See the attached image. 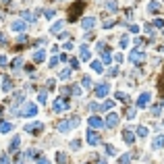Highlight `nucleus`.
I'll use <instances>...</instances> for the list:
<instances>
[{
    "instance_id": "nucleus-35",
    "label": "nucleus",
    "mask_w": 164,
    "mask_h": 164,
    "mask_svg": "<svg viewBox=\"0 0 164 164\" xmlns=\"http://www.w3.org/2000/svg\"><path fill=\"white\" fill-rule=\"evenodd\" d=\"M118 164H129V154H127V156H123V158H120V162Z\"/></svg>"
},
{
    "instance_id": "nucleus-28",
    "label": "nucleus",
    "mask_w": 164,
    "mask_h": 164,
    "mask_svg": "<svg viewBox=\"0 0 164 164\" xmlns=\"http://www.w3.org/2000/svg\"><path fill=\"white\" fill-rule=\"evenodd\" d=\"M23 19H27V21H33V12L25 11V12H23Z\"/></svg>"
},
{
    "instance_id": "nucleus-25",
    "label": "nucleus",
    "mask_w": 164,
    "mask_h": 164,
    "mask_svg": "<svg viewBox=\"0 0 164 164\" xmlns=\"http://www.w3.org/2000/svg\"><path fill=\"white\" fill-rule=\"evenodd\" d=\"M19 141H21L19 137H15V139H12V143H11V150H12V152H15V150L19 148Z\"/></svg>"
},
{
    "instance_id": "nucleus-37",
    "label": "nucleus",
    "mask_w": 164,
    "mask_h": 164,
    "mask_svg": "<svg viewBox=\"0 0 164 164\" xmlns=\"http://www.w3.org/2000/svg\"><path fill=\"white\" fill-rule=\"evenodd\" d=\"M96 50H104V42H98L96 44Z\"/></svg>"
},
{
    "instance_id": "nucleus-41",
    "label": "nucleus",
    "mask_w": 164,
    "mask_h": 164,
    "mask_svg": "<svg viewBox=\"0 0 164 164\" xmlns=\"http://www.w3.org/2000/svg\"><path fill=\"white\" fill-rule=\"evenodd\" d=\"M2 44H4V35L0 33V46H2Z\"/></svg>"
},
{
    "instance_id": "nucleus-1",
    "label": "nucleus",
    "mask_w": 164,
    "mask_h": 164,
    "mask_svg": "<svg viewBox=\"0 0 164 164\" xmlns=\"http://www.w3.org/2000/svg\"><path fill=\"white\" fill-rule=\"evenodd\" d=\"M79 125V118H69V120H65V123H60L58 125V131H62V133H67L69 129H73V127H77Z\"/></svg>"
},
{
    "instance_id": "nucleus-19",
    "label": "nucleus",
    "mask_w": 164,
    "mask_h": 164,
    "mask_svg": "<svg viewBox=\"0 0 164 164\" xmlns=\"http://www.w3.org/2000/svg\"><path fill=\"white\" fill-rule=\"evenodd\" d=\"M92 71H96V73H102V62H100V60H92Z\"/></svg>"
},
{
    "instance_id": "nucleus-10",
    "label": "nucleus",
    "mask_w": 164,
    "mask_h": 164,
    "mask_svg": "<svg viewBox=\"0 0 164 164\" xmlns=\"http://www.w3.org/2000/svg\"><path fill=\"white\" fill-rule=\"evenodd\" d=\"M143 58H145V54H143V52H139V50H135V52H133V54L129 56L131 62H141Z\"/></svg>"
},
{
    "instance_id": "nucleus-36",
    "label": "nucleus",
    "mask_w": 164,
    "mask_h": 164,
    "mask_svg": "<svg viewBox=\"0 0 164 164\" xmlns=\"http://www.w3.org/2000/svg\"><path fill=\"white\" fill-rule=\"evenodd\" d=\"M154 25H156V27H164V21H162V19H156V23H154Z\"/></svg>"
},
{
    "instance_id": "nucleus-15",
    "label": "nucleus",
    "mask_w": 164,
    "mask_h": 164,
    "mask_svg": "<svg viewBox=\"0 0 164 164\" xmlns=\"http://www.w3.org/2000/svg\"><path fill=\"white\" fill-rule=\"evenodd\" d=\"M44 58H46V50H37V52L33 54V60H35V62H42Z\"/></svg>"
},
{
    "instance_id": "nucleus-6",
    "label": "nucleus",
    "mask_w": 164,
    "mask_h": 164,
    "mask_svg": "<svg viewBox=\"0 0 164 164\" xmlns=\"http://www.w3.org/2000/svg\"><path fill=\"white\" fill-rule=\"evenodd\" d=\"M104 96H108V85L106 83H100L98 89H96V98H104Z\"/></svg>"
},
{
    "instance_id": "nucleus-33",
    "label": "nucleus",
    "mask_w": 164,
    "mask_h": 164,
    "mask_svg": "<svg viewBox=\"0 0 164 164\" xmlns=\"http://www.w3.org/2000/svg\"><path fill=\"white\" fill-rule=\"evenodd\" d=\"M21 62H23V60H21V58H17L15 62H12V69H19V67H21Z\"/></svg>"
},
{
    "instance_id": "nucleus-4",
    "label": "nucleus",
    "mask_w": 164,
    "mask_h": 164,
    "mask_svg": "<svg viewBox=\"0 0 164 164\" xmlns=\"http://www.w3.org/2000/svg\"><path fill=\"white\" fill-rule=\"evenodd\" d=\"M117 125H118V114L117 112H110V114L106 117V127L112 129V127H117Z\"/></svg>"
},
{
    "instance_id": "nucleus-39",
    "label": "nucleus",
    "mask_w": 164,
    "mask_h": 164,
    "mask_svg": "<svg viewBox=\"0 0 164 164\" xmlns=\"http://www.w3.org/2000/svg\"><path fill=\"white\" fill-rule=\"evenodd\" d=\"M37 164H50V160H46V158H40V160H37Z\"/></svg>"
},
{
    "instance_id": "nucleus-8",
    "label": "nucleus",
    "mask_w": 164,
    "mask_h": 164,
    "mask_svg": "<svg viewBox=\"0 0 164 164\" xmlns=\"http://www.w3.org/2000/svg\"><path fill=\"white\" fill-rule=\"evenodd\" d=\"M69 108V104H67V100H62V98H58L56 102H54V110L56 112H60V110H67Z\"/></svg>"
},
{
    "instance_id": "nucleus-38",
    "label": "nucleus",
    "mask_w": 164,
    "mask_h": 164,
    "mask_svg": "<svg viewBox=\"0 0 164 164\" xmlns=\"http://www.w3.org/2000/svg\"><path fill=\"white\" fill-rule=\"evenodd\" d=\"M0 164H9V156H2L0 158Z\"/></svg>"
},
{
    "instance_id": "nucleus-34",
    "label": "nucleus",
    "mask_w": 164,
    "mask_h": 164,
    "mask_svg": "<svg viewBox=\"0 0 164 164\" xmlns=\"http://www.w3.org/2000/svg\"><path fill=\"white\" fill-rule=\"evenodd\" d=\"M56 62H58V56H52L50 58V67H56Z\"/></svg>"
},
{
    "instance_id": "nucleus-21",
    "label": "nucleus",
    "mask_w": 164,
    "mask_h": 164,
    "mask_svg": "<svg viewBox=\"0 0 164 164\" xmlns=\"http://www.w3.org/2000/svg\"><path fill=\"white\" fill-rule=\"evenodd\" d=\"M58 77H60V79H69V77H71V69H62L58 73Z\"/></svg>"
},
{
    "instance_id": "nucleus-7",
    "label": "nucleus",
    "mask_w": 164,
    "mask_h": 164,
    "mask_svg": "<svg viewBox=\"0 0 164 164\" xmlns=\"http://www.w3.org/2000/svg\"><path fill=\"white\" fill-rule=\"evenodd\" d=\"M87 143H89V145H98V143H100V135L94 133V131H89V133H87Z\"/></svg>"
},
{
    "instance_id": "nucleus-32",
    "label": "nucleus",
    "mask_w": 164,
    "mask_h": 164,
    "mask_svg": "<svg viewBox=\"0 0 164 164\" xmlns=\"http://www.w3.org/2000/svg\"><path fill=\"white\" fill-rule=\"evenodd\" d=\"M56 160L62 164V162H67V156H65V154H58V156H56Z\"/></svg>"
},
{
    "instance_id": "nucleus-14",
    "label": "nucleus",
    "mask_w": 164,
    "mask_h": 164,
    "mask_svg": "<svg viewBox=\"0 0 164 164\" xmlns=\"http://www.w3.org/2000/svg\"><path fill=\"white\" fill-rule=\"evenodd\" d=\"M114 106V100H106L104 104H98V110H110Z\"/></svg>"
},
{
    "instance_id": "nucleus-40",
    "label": "nucleus",
    "mask_w": 164,
    "mask_h": 164,
    "mask_svg": "<svg viewBox=\"0 0 164 164\" xmlns=\"http://www.w3.org/2000/svg\"><path fill=\"white\" fill-rule=\"evenodd\" d=\"M0 65H6V56H0Z\"/></svg>"
},
{
    "instance_id": "nucleus-18",
    "label": "nucleus",
    "mask_w": 164,
    "mask_h": 164,
    "mask_svg": "<svg viewBox=\"0 0 164 164\" xmlns=\"http://www.w3.org/2000/svg\"><path fill=\"white\" fill-rule=\"evenodd\" d=\"M123 137H125V141H127V143H133V141H135V135H133V131H125V135H123Z\"/></svg>"
},
{
    "instance_id": "nucleus-24",
    "label": "nucleus",
    "mask_w": 164,
    "mask_h": 164,
    "mask_svg": "<svg viewBox=\"0 0 164 164\" xmlns=\"http://www.w3.org/2000/svg\"><path fill=\"white\" fill-rule=\"evenodd\" d=\"M81 85H83V87H85V89H87V87H92V79H89V77H83Z\"/></svg>"
},
{
    "instance_id": "nucleus-27",
    "label": "nucleus",
    "mask_w": 164,
    "mask_h": 164,
    "mask_svg": "<svg viewBox=\"0 0 164 164\" xmlns=\"http://www.w3.org/2000/svg\"><path fill=\"white\" fill-rule=\"evenodd\" d=\"M108 11H112V12H117V11H118V6H117V2H108Z\"/></svg>"
},
{
    "instance_id": "nucleus-13",
    "label": "nucleus",
    "mask_w": 164,
    "mask_h": 164,
    "mask_svg": "<svg viewBox=\"0 0 164 164\" xmlns=\"http://www.w3.org/2000/svg\"><path fill=\"white\" fill-rule=\"evenodd\" d=\"M12 129V123H6V120H0V133H9Z\"/></svg>"
},
{
    "instance_id": "nucleus-2",
    "label": "nucleus",
    "mask_w": 164,
    "mask_h": 164,
    "mask_svg": "<svg viewBox=\"0 0 164 164\" xmlns=\"http://www.w3.org/2000/svg\"><path fill=\"white\" fill-rule=\"evenodd\" d=\"M21 114H23V117H35V114H37V106L31 104V102H27V104L23 106V110H21Z\"/></svg>"
},
{
    "instance_id": "nucleus-9",
    "label": "nucleus",
    "mask_w": 164,
    "mask_h": 164,
    "mask_svg": "<svg viewBox=\"0 0 164 164\" xmlns=\"http://www.w3.org/2000/svg\"><path fill=\"white\" fill-rule=\"evenodd\" d=\"M94 25H96V19H94V17H85V19L81 21V27H83V29H92Z\"/></svg>"
},
{
    "instance_id": "nucleus-20",
    "label": "nucleus",
    "mask_w": 164,
    "mask_h": 164,
    "mask_svg": "<svg viewBox=\"0 0 164 164\" xmlns=\"http://www.w3.org/2000/svg\"><path fill=\"white\" fill-rule=\"evenodd\" d=\"M158 9H160V4H158L156 0H152V2H150V6H148V11H150V12H158Z\"/></svg>"
},
{
    "instance_id": "nucleus-31",
    "label": "nucleus",
    "mask_w": 164,
    "mask_h": 164,
    "mask_svg": "<svg viewBox=\"0 0 164 164\" xmlns=\"http://www.w3.org/2000/svg\"><path fill=\"white\" fill-rule=\"evenodd\" d=\"M102 60H104V62H110V60H112V56H110V52H104V56H102Z\"/></svg>"
},
{
    "instance_id": "nucleus-16",
    "label": "nucleus",
    "mask_w": 164,
    "mask_h": 164,
    "mask_svg": "<svg viewBox=\"0 0 164 164\" xmlns=\"http://www.w3.org/2000/svg\"><path fill=\"white\" fill-rule=\"evenodd\" d=\"M2 89H4V92H11V89H12V81L9 79V77L2 79Z\"/></svg>"
},
{
    "instance_id": "nucleus-30",
    "label": "nucleus",
    "mask_w": 164,
    "mask_h": 164,
    "mask_svg": "<svg viewBox=\"0 0 164 164\" xmlns=\"http://www.w3.org/2000/svg\"><path fill=\"white\" fill-rule=\"evenodd\" d=\"M44 17H46V19H52V17H54V11H52V9L44 11Z\"/></svg>"
},
{
    "instance_id": "nucleus-29",
    "label": "nucleus",
    "mask_w": 164,
    "mask_h": 164,
    "mask_svg": "<svg viewBox=\"0 0 164 164\" xmlns=\"http://www.w3.org/2000/svg\"><path fill=\"white\" fill-rule=\"evenodd\" d=\"M37 100H40V102H46V100H48V94H46V92H40Z\"/></svg>"
},
{
    "instance_id": "nucleus-11",
    "label": "nucleus",
    "mask_w": 164,
    "mask_h": 164,
    "mask_svg": "<svg viewBox=\"0 0 164 164\" xmlns=\"http://www.w3.org/2000/svg\"><path fill=\"white\" fill-rule=\"evenodd\" d=\"M25 25H27L25 21H12V23H11V29H12V31H23Z\"/></svg>"
},
{
    "instance_id": "nucleus-26",
    "label": "nucleus",
    "mask_w": 164,
    "mask_h": 164,
    "mask_svg": "<svg viewBox=\"0 0 164 164\" xmlns=\"http://www.w3.org/2000/svg\"><path fill=\"white\" fill-rule=\"evenodd\" d=\"M60 27H62V21H58V23H54V25H52V29H50V31H52V33H56V31H58Z\"/></svg>"
},
{
    "instance_id": "nucleus-3",
    "label": "nucleus",
    "mask_w": 164,
    "mask_h": 164,
    "mask_svg": "<svg viewBox=\"0 0 164 164\" xmlns=\"http://www.w3.org/2000/svg\"><path fill=\"white\" fill-rule=\"evenodd\" d=\"M42 127H44L42 120H33V123H27V125H25V131H27V133H35V131L42 129Z\"/></svg>"
},
{
    "instance_id": "nucleus-12",
    "label": "nucleus",
    "mask_w": 164,
    "mask_h": 164,
    "mask_svg": "<svg viewBox=\"0 0 164 164\" xmlns=\"http://www.w3.org/2000/svg\"><path fill=\"white\" fill-rule=\"evenodd\" d=\"M89 125H92L94 129H100L104 123H102V118H100V117H92V118H89Z\"/></svg>"
},
{
    "instance_id": "nucleus-23",
    "label": "nucleus",
    "mask_w": 164,
    "mask_h": 164,
    "mask_svg": "<svg viewBox=\"0 0 164 164\" xmlns=\"http://www.w3.org/2000/svg\"><path fill=\"white\" fill-rule=\"evenodd\" d=\"M137 135L139 137H148V127H137Z\"/></svg>"
},
{
    "instance_id": "nucleus-5",
    "label": "nucleus",
    "mask_w": 164,
    "mask_h": 164,
    "mask_svg": "<svg viewBox=\"0 0 164 164\" xmlns=\"http://www.w3.org/2000/svg\"><path fill=\"white\" fill-rule=\"evenodd\" d=\"M150 100H152V94H150V92H145V94H141V96H139V100H137V106H141V108H143V106L150 104Z\"/></svg>"
},
{
    "instance_id": "nucleus-17",
    "label": "nucleus",
    "mask_w": 164,
    "mask_h": 164,
    "mask_svg": "<svg viewBox=\"0 0 164 164\" xmlns=\"http://www.w3.org/2000/svg\"><path fill=\"white\" fill-rule=\"evenodd\" d=\"M79 50H81V58H83V60H87V58H89V56H92V54H89V50H87V46H85V44H81V48H79Z\"/></svg>"
},
{
    "instance_id": "nucleus-22",
    "label": "nucleus",
    "mask_w": 164,
    "mask_h": 164,
    "mask_svg": "<svg viewBox=\"0 0 164 164\" xmlns=\"http://www.w3.org/2000/svg\"><path fill=\"white\" fill-rule=\"evenodd\" d=\"M164 145V135H160V137H158V139L154 141V148H156V150H158V148H162Z\"/></svg>"
}]
</instances>
